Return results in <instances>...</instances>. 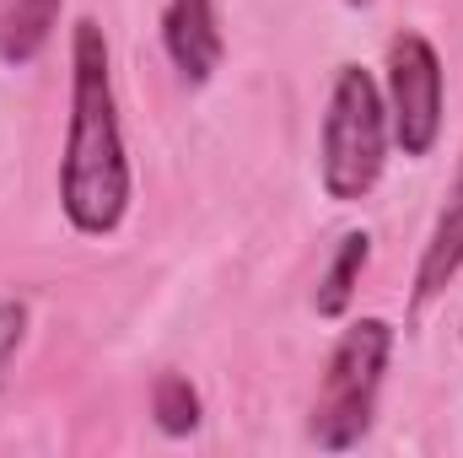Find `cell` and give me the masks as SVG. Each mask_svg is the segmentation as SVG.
Wrapping results in <instances>:
<instances>
[{
  "label": "cell",
  "mask_w": 463,
  "mask_h": 458,
  "mask_svg": "<svg viewBox=\"0 0 463 458\" xmlns=\"http://www.w3.org/2000/svg\"><path fill=\"white\" fill-rule=\"evenodd\" d=\"M60 211L81 237H114L135 200L109 38L92 16L71 27V119L60 146Z\"/></svg>",
  "instance_id": "cell-1"
},
{
  "label": "cell",
  "mask_w": 463,
  "mask_h": 458,
  "mask_svg": "<svg viewBox=\"0 0 463 458\" xmlns=\"http://www.w3.org/2000/svg\"><path fill=\"white\" fill-rule=\"evenodd\" d=\"M388 109L383 81L366 65H340L329 81L324 129H318V184L335 205H355L377 189L388 167Z\"/></svg>",
  "instance_id": "cell-2"
},
{
  "label": "cell",
  "mask_w": 463,
  "mask_h": 458,
  "mask_svg": "<svg viewBox=\"0 0 463 458\" xmlns=\"http://www.w3.org/2000/svg\"><path fill=\"white\" fill-rule=\"evenodd\" d=\"M393 324L388 319H350L340 340L324 361L313 410H307V437L324 453H350L361 448V437L377 421V399H383V377L393 361Z\"/></svg>",
  "instance_id": "cell-3"
},
{
  "label": "cell",
  "mask_w": 463,
  "mask_h": 458,
  "mask_svg": "<svg viewBox=\"0 0 463 458\" xmlns=\"http://www.w3.org/2000/svg\"><path fill=\"white\" fill-rule=\"evenodd\" d=\"M383 109H388V135L410 162H426L442 140V103H448V76L442 54L426 33L404 27L388 38V65H383Z\"/></svg>",
  "instance_id": "cell-4"
},
{
  "label": "cell",
  "mask_w": 463,
  "mask_h": 458,
  "mask_svg": "<svg viewBox=\"0 0 463 458\" xmlns=\"http://www.w3.org/2000/svg\"><path fill=\"white\" fill-rule=\"evenodd\" d=\"M162 49L184 87H205L227 60L216 0H162Z\"/></svg>",
  "instance_id": "cell-5"
},
{
  "label": "cell",
  "mask_w": 463,
  "mask_h": 458,
  "mask_svg": "<svg viewBox=\"0 0 463 458\" xmlns=\"http://www.w3.org/2000/svg\"><path fill=\"white\" fill-rule=\"evenodd\" d=\"M463 270V157H458V173L442 195V211L426 232V248L415 259V281H410V313H426Z\"/></svg>",
  "instance_id": "cell-6"
},
{
  "label": "cell",
  "mask_w": 463,
  "mask_h": 458,
  "mask_svg": "<svg viewBox=\"0 0 463 458\" xmlns=\"http://www.w3.org/2000/svg\"><path fill=\"white\" fill-rule=\"evenodd\" d=\"M366 264H372V232L366 227L340 232V243H335V253H329V264H324V275L313 286V313L318 319H329V324L345 319L350 302H355V286L366 275Z\"/></svg>",
  "instance_id": "cell-7"
},
{
  "label": "cell",
  "mask_w": 463,
  "mask_h": 458,
  "mask_svg": "<svg viewBox=\"0 0 463 458\" xmlns=\"http://www.w3.org/2000/svg\"><path fill=\"white\" fill-rule=\"evenodd\" d=\"M60 5L65 0H0V65H33L54 38Z\"/></svg>",
  "instance_id": "cell-8"
},
{
  "label": "cell",
  "mask_w": 463,
  "mask_h": 458,
  "mask_svg": "<svg viewBox=\"0 0 463 458\" xmlns=\"http://www.w3.org/2000/svg\"><path fill=\"white\" fill-rule=\"evenodd\" d=\"M151 421L162 426V437H194L205 421V399L184 372H162L151 383Z\"/></svg>",
  "instance_id": "cell-9"
},
{
  "label": "cell",
  "mask_w": 463,
  "mask_h": 458,
  "mask_svg": "<svg viewBox=\"0 0 463 458\" xmlns=\"http://www.w3.org/2000/svg\"><path fill=\"white\" fill-rule=\"evenodd\" d=\"M27 329H33V302L27 297H0V388L11 383V367L27 345Z\"/></svg>",
  "instance_id": "cell-10"
},
{
  "label": "cell",
  "mask_w": 463,
  "mask_h": 458,
  "mask_svg": "<svg viewBox=\"0 0 463 458\" xmlns=\"http://www.w3.org/2000/svg\"><path fill=\"white\" fill-rule=\"evenodd\" d=\"M345 5H355V11H366V5H372V0H345Z\"/></svg>",
  "instance_id": "cell-11"
}]
</instances>
